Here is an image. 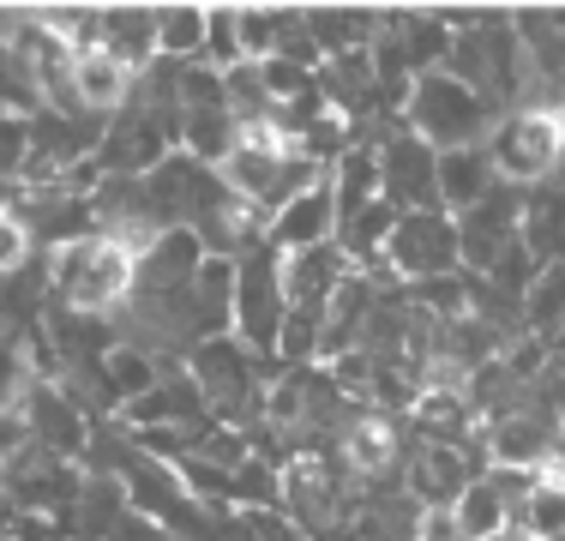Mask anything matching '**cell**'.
<instances>
[{
	"mask_svg": "<svg viewBox=\"0 0 565 541\" xmlns=\"http://www.w3.org/2000/svg\"><path fill=\"white\" fill-rule=\"evenodd\" d=\"M493 169H488V151H439V205H446V216H463L476 211L481 199L493 193Z\"/></svg>",
	"mask_w": 565,
	"mask_h": 541,
	"instance_id": "cell-11",
	"label": "cell"
},
{
	"mask_svg": "<svg viewBox=\"0 0 565 541\" xmlns=\"http://www.w3.org/2000/svg\"><path fill=\"white\" fill-rule=\"evenodd\" d=\"M463 259V241H457V216L446 211H397V229L385 241V270L403 283H434L451 277V265Z\"/></svg>",
	"mask_w": 565,
	"mask_h": 541,
	"instance_id": "cell-4",
	"label": "cell"
},
{
	"mask_svg": "<svg viewBox=\"0 0 565 541\" xmlns=\"http://www.w3.org/2000/svg\"><path fill=\"white\" fill-rule=\"evenodd\" d=\"M49 295L73 319H120L139 295V253L120 247L103 229L66 235L49 247Z\"/></svg>",
	"mask_w": 565,
	"mask_h": 541,
	"instance_id": "cell-1",
	"label": "cell"
},
{
	"mask_svg": "<svg viewBox=\"0 0 565 541\" xmlns=\"http://www.w3.org/2000/svg\"><path fill=\"white\" fill-rule=\"evenodd\" d=\"M193 385L205 397V410H235V403L259 397V373H253V356L241 337H205L193 349Z\"/></svg>",
	"mask_w": 565,
	"mask_h": 541,
	"instance_id": "cell-7",
	"label": "cell"
},
{
	"mask_svg": "<svg viewBox=\"0 0 565 541\" xmlns=\"http://www.w3.org/2000/svg\"><path fill=\"white\" fill-rule=\"evenodd\" d=\"M157 43L174 66L205 61V7H157Z\"/></svg>",
	"mask_w": 565,
	"mask_h": 541,
	"instance_id": "cell-12",
	"label": "cell"
},
{
	"mask_svg": "<svg viewBox=\"0 0 565 541\" xmlns=\"http://www.w3.org/2000/svg\"><path fill=\"white\" fill-rule=\"evenodd\" d=\"M205 66L211 73L241 66V7H205Z\"/></svg>",
	"mask_w": 565,
	"mask_h": 541,
	"instance_id": "cell-13",
	"label": "cell"
},
{
	"mask_svg": "<svg viewBox=\"0 0 565 541\" xmlns=\"http://www.w3.org/2000/svg\"><path fill=\"white\" fill-rule=\"evenodd\" d=\"M271 253H307V247H326L338 241V193H331V174L319 187H307L295 205H282L271 216Z\"/></svg>",
	"mask_w": 565,
	"mask_h": 541,
	"instance_id": "cell-8",
	"label": "cell"
},
{
	"mask_svg": "<svg viewBox=\"0 0 565 541\" xmlns=\"http://www.w3.org/2000/svg\"><path fill=\"white\" fill-rule=\"evenodd\" d=\"M97 43L109 49L120 66H132V73L145 78L157 61H163V43H157V7H103Z\"/></svg>",
	"mask_w": 565,
	"mask_h": 541,
	"instance_id": "cell-9",
	"label": "cell"
},
{
	"mask_svg": "<svg viewBox=\"0 0 565 541\" xmlns=\"http://www.w3.org/2000/svg\"><path fill=\"white\" fill-rule=\"evenodd\" d=\"M451 511H457V530H463V541H505L511 535V518H518V506H511L505 481L493 476V469H481V476L451 499Z\"/></svg>",
	"mask_w": 565,
	"mask_h": 541,
	"instance_id": "cell-10",
	"label": "cell"
},
{
	"mask_svg": "<svg viewBox=\"0 0 565 541\" xmlns=\"http://www.w3.org/2000/svg\"><path fill=\"white\" fill-rule=\"evenodd\" d=\"M31 445V427H24V410H0V464H12V457Z\"/></svg>",
	"mask_w": 565,
	"mask_h": 541,
	"instance_id": "cell-17",
	"label": "cell"
},
{
	"mask_svg": "<svg viewBox=\"0 0 565 541\" xmlns=\"http://www.w3.org/2000/svg\"><path fill=\"white\" fill-rule=\"evenodd\" d=\"M19 199H24V181H19V174H0V216L19 211Z\"/></svg>",
	"mask_w": 565,
	"mask_h": 541,
	"instance_id": "cell-18",
	"label": "cell"
},
{
	"mask_svg": "<svg viewBox=\"0 0 565 541\" xmlns=\"http://www.w3.org/2000/svg\"><path fill=\"white\" fill-rule=\"evenodd\" d=\"M36 259V229L24 211H7L0 216V277H19V270H31Z\"/></svg>",
	"mask_w": 565,
	"mask_h": 541,
	"instance_id": "cell-14",
	"label": "cell"
},
{
	"mask_svg": "<svg viewBox=\"0 0 565 541\" xmlns=\"http://www.w3.org/2000/svg\"><path fill=\"white\" fill-rule=\"evenodd\" d=\"M409 541H463V530H457V511L451 506H415Z\"/></svg>",
	"mask_w": 565,
	"mask_h": 541,
	"instance_id": "cell-16",
	"label": "cell"
},
{
	"mask_svg": "<svg viewBox=\"0 0 565 541\" xmlns=\"http://www.w3.org/2000/svg\"><path fill=\"white\" fill-rule=\"evenodd\" d=\"M31 385H36V373H31V361L19 356V349L0 337V410H24V397H31Z\"/></svg>",
	"mask_w": 565,
	"mask_h": 541,
	"instance_id": "cell-15",
	"label": "cell"
},
{
	"mask_svg": "<svg viewBox=\"0 0 565 541\" xmlns=\"http://www.w3.org/2000/svg\"><path fill=\"white\" fill-rule=\"evenodd\" d=\"M403 422L392 410H380V403H367V410H349L338 422V469L349 481H385L403 469Z\"/></svg>",
	"mask_w": 565,
	"mask_h": 541,
	"instance_id": "cell-5",
	"label": "cell"
},
{
	"mask_svg": "<svg viewBox=\"0 0 565 541\" xmlns=\"http://www.w3.org/2000/svg\"><path fill=\"white\" fill-rule=\"evenodd\" d=\"M403 120H409V132L427 151H476V145H488L500 108L451 73H422L415 91L403 97Z\"/></svg>",
	"mask_w": 565,
	"mask_h": 541,
	"instance_id": "cell-3",
	"label": "cell"
},
{
	"mask_svg": "<svg viewBox=\"0 0 565 541\" xmlns=\"http://www.w3.org/2000/svg\"><path fill=\"white\" fill-rule=\"evenodd\" d=\"M66 91H73L78 115L97 120V127H109V120L139 97V73L132 66H120L103 43H78L73 49V66H66Z\"/></svg>",
	"mask_w": 565,
	"mask_h": 541,
	"instance_id": "cell-6",
	"label": "cell"
},
{
	"mask_svg": "<svg viewBox=\"0 0 565 541\" xmlns=\"http://www.w3.org/2000/svg\"><path fill=\"white\" fill-rule=\"evenodd\" d=\"M488 169L493 181L511 187V193H535L565 169V97L547 103H518L493 120L488 132Z\"/></svg>",
	"mask_w": 565,
	"mask_h": 541,
	"instance_id": "cell-2",
	"label": "cell"
}]
</instances>
